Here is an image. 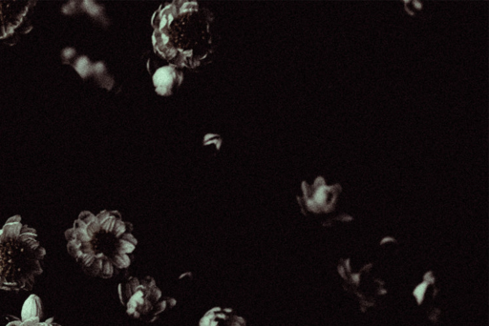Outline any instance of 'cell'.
Segmentation results:
<instances>
[{"label": "cell", "mask_w": 489, "mask_h": 326, "mask_svg": "<svg viewBox=\"0 0 489 326\" xmlns=\"http://www.w3.org/2000/svg\"><path fill=\"white\" fill-rule=\"evenodd\" d=\"M46 255L37 231L15 216L0 231V288L7 291L31 290L42 273L40 262Z\"/></svg>", "instance_id": "6da1fadb"}, {"label": "cell", "mask_w": 489, "mask_h": 326, "mask_svg": "<svg viewBox=\"0 0 489 326\" xmlns=\"http://www.w3.org/2000/svg\"><path fill=\"white\" fill-rule=\"evenodd\" d=\"M199 326H246V322L231 309L215 307L201 319Z\"/></svg>", "instance_id": "7a4b0ae2"}, {"label": "cell", "mask_w": 489, "mask_h": 326, "mask_svg": "<svg viewBox=\"0 0 489 326\" xmlns=\"http://www.w3.org/2000/svg\"><path fill=\"white\" fill-rule=\"evenodd\" d=\"M153 79L156 86V91L163 95L170 94L175 85L180 84L181 81L180 75L172 66L160 68Z\"/></svg>", "instance_id": "3957f363"}, {"label": "cell", "mask_w": 489, "mask_h": 326, "mask_svg": "<svg viewBox=\"0 0 489 326\" xmlns=\"http://www.w3.org/2000/svg\"><path fill=\"white\" fill-rule=\"evenodd\" d=\"M43 316L41 300L37 295H31L24 302L21 311V321L26 322L32 319H40Z\"/></svg>", "instance_id": "277c9868"}, {"label": "cell", "mask_w": 489, "mask_h": 326, "mask_svg": "<svg viewBox=\"0 0 489 326\" xmlns=\"http://www.w3.org/2000/svg\"><path fill=\"white\" fill-rule=\"evenodd\" d=\"M137 239L131 233H125L121 235L115 243V251L119 254H131L137 246Z\"/></svg>", "instance_id": "5b68a950"}, {"label": "cell", "mask_w": 489, "mask_h": 326, "mask_svg": "<svg viewBox=\"0 0 489 326\" xmlns=\"http://www.w3.org/2000/svg\"><path fill=\"white\" fill-rule=\"evenodd\" d=\"M111 262L113 263L114 266H116L119 269H125L129 267L131 261L128 255L125 254H119L117 252H114L111 255V258H109Z\"/></svg>", "instance_id": "8992f818"}, {"label": "cell", "mask_w": 489, "mask_h": 326, "mask_svg": "<svg viewBox=\"0 0 489 326\" xmlns=\"http://www.w3.org/2000/svg\"><path fill=\"white\" fill-rule=\"evenodd\" d=\"M25 326V325L23 324V322H22V321H19V320H15V321H13V322H11V323H9V324H8V325H7V326Z\"/></svg>", "instance_id": "52a82bcc"}]
</instances>
